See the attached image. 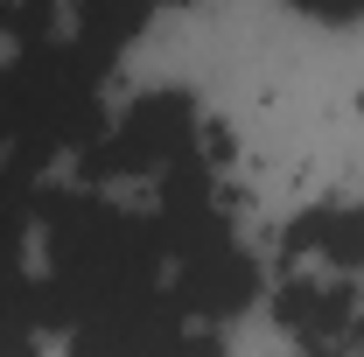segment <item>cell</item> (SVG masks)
Returning a JSON list of instances; mask_svg holds the SVG:
<instances>
[{
    "label": "cell",
    "mask_w": 364,
    "mask_h": 357,
    "mask_svg": "<svg viewBox=\"0 0 364 357\" xmlns=\"http://www.w3.org/2000/svg\"><path fill=\"white\" fill-rule=\"evenodd\" d=\"M105 56L77 36H36L14 43L0 63V161L43 176L49 161L85 154L105 127Z\"/></svg>",
    "instance_id": "obj_1"
},
{
    "label": "cell",
    "mask_w": 364,
    "mask_h": 357,
    "mask_svg": "<svg viewBox=\"0 0 364 357\" xmlns=\"http://www.w3.org/2000/svg\"><path fill=\"white\" fill-rule=\"evenodd\" d=\"M189 147H203V119L182 91H147L119 119H105L98 140L77 154V182L105 189L119 176H161L168 161H182Z\"/></svg>",
    "instance_id": "obj_2"
},
{
    "label": "cell",
    "mask_w": 364,
    "mask_h": 357,
    "mask_svg": "<svg viewBox=\"0 0 364 357\" xmlns=\"http://www.w3.org/2000/svg\"><path fill=\"white\" fill-rule=\"evenodd\" d=\"M168 294L196 322H231V315H245L259 302V267L238 252L231 218L210 224V231H196V238H182L176 252H168Z\"/></svg>",
    "instance_id": "obj_3"
},
{
    "label": "cell",
    "mask_w": 364,
    "mask_h": 357,
    "mask_svg": "<svg viewBox=\"0 0 364 357\" xmlns=\"http://www.w3.org/2000/svg\"><path fill=\"white\" fill-rule=\"evenodd\" d=\"M280 329L294 336V343H309V351H336V343H350L358 336V294H350V273H294L287 287H280Z\"/></svg>",
    "instance_id": "obj_4"
},
{
    "label": "cell",
    "mask_w": 364,
    "mask_h": 357,
    "mask_svg": "<svg viewBox=\"0 0 364 357\" xmlns=\"http://www.w3.org/2000/svg\"><path fill=\"white\" fill-rule=\"evenodd\" d=\"M287 252H316L329 273H364V203H316L280 231Z\"/></svg>",
    "instance_id": "obj_5"
},
{
    "label": "cell",
    "mask_w": 364,
    "mask_h": 357,
    "mask_svg": "<svg viewBox=\"0 0 364 357\" xmlns=\"http://www.w3.org/2000/svg\"><path fill=\"white\" fill-rule=\"evenodd\" d=\"M287 7H301L316 21H364V0H287Z\"/></svg>",
    "instance_id": "obj_6"
}]
</instances>
